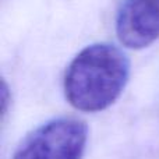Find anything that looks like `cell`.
I'll use <instances>...</instances> for the list:
<instances>
[{
  "label": "cell",
  "mask_w": 159,
  "mask_h": 159,
  "mask_svg": "<svg viewBox=\"0 0 159 159\" xmlns=\"http://www.w3.org/2000/svg\"><path fill=\"white\" fill-rule=\"evenodd\" d=\"M130 75V61L119 48L93 43L73 59L64 75V95L81 112H101L121 95Z\"/></svg>",
  "instance_id": "1"
},
{
  "label": "cell",
  "mask_w": 159,
  "mask_h": 159,
  "mask_svg": "<svg viewBox=\"0 0 159 159\" xmlns=\"http://www.w3.org/2000/svg\"><path fill=\"white\" fill-rule=\"evenodd\" d=\"M88 127L75 117H56L36 127L22 140L13 159H82Z\"/></svg>",
  "instance_id": "2"
},
{
  "label": "cell",
  "mask_w": 159,
  "mask_h": 159,
  "mask_svg": "<svg viewBox=\"0 0 159 159\" xmlns=\"http://www.w3.org/2000/svg\"><path fill=\"white\" fill-rule=\"evenodd\" d=\"M116 34L130 49L154 43L159 38V0H126L117 13Z\"/></svg>",
  "instance_id": "3"
}]
</instances>
